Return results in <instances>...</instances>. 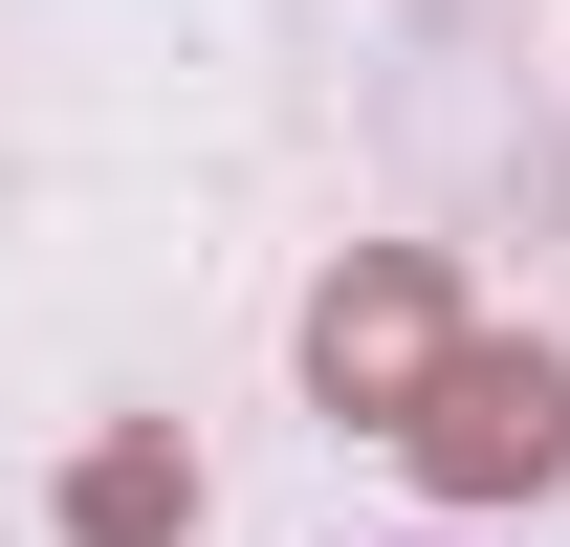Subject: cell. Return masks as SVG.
<instances>
[{
    "instance_id": "6da1fadb",
    "label": "cell",
    "mask_w": 570,
    "mask_h": 547,
    "mask_svg": "<svg viewBox=\"0 0 570 547\" xmlns=\"http://www.w3.org/2000/svg\"><path fill=\"white\" fill-rule=\"evenodd\" d=\"M395 460H417L439 504H527V481H570V350H461V329H439V372L395 395Z\"/></svg>"
},
{
    "instance_id": "7a4b0ae2",
    "label": "cell",
    "mask_w": 570,
    "mask_h": 547,
    "mask_svg": "<svg viewBox=\"0 0 570 547\" xmlns=\"http://www.w3.org/2000/svg\"><path fill=\"white\" fill-rule=\"evenodd\" d=\"M417 372H439V263H417V241H352V263L307 285V395L395 438V395H417Z\"/></svg>"
},
{
    "instance_id": "3957f363",
    "label": "cell",
    "mask_w": 570,
    "mask_h": 547,
    "mask_svg": "<svg viewBox=\"0 0 570 547\" xmlns=\"http://www.w3.org/2000/svg\"><path fill=\"white\" fill-rule=\"evenodd\" d=\"M176 526H198V438L176 416H132V438L67 460V547H176Z\"/></svg>"
}]
</instances>
